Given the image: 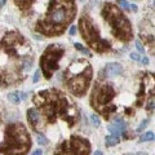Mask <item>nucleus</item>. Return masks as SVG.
I'll return each mask as SVG.
<instances>
[{
  "instance_id": "obj_1",
  "label": "nucleus",
  "mask_w": 155,
  "mask_h": 155,
  "mask_svg": "<svg viewBox=\"0 0 155 155\" xmlns=\"http://www.w3.org/2000/svg\"><path fill=\"white\" fill-rule=\"evenodd\" d=\"M32 102L44 118V124H54L61 119L72 128L79 118L75 102L57 88L40 91L32 97Z\"/></svg>"
},
{
  "instance_id": "obj_2",
  "label": "nucleus",
  "mask_w": 155,
  "mask_h": 155,
  "mask_svg": "<svg viewBox=\"0 0 155 155\" xmlns=\"http://www.w3.org/2000/svg\"><path fill=\"white\" fill-rule=\"evenodd\" d=\"M0 57H7V64L0 66V88L21 83L23 80V74L14 69L11 61L32 60L30 43L19 32L9 31L0 40Z\"/></svg>"
},
{
  "instance_id": "obj_3",
  "label": "nucleus",
  "mask_w": 155,
  "mask_h": 155,
  "mask_svg": "<svg viewBox=\"0 0 155 155\" xmlns=\"http://www.w3.org/2000/svg\"><path fill=\"white\" fill-rule=\"evenodd\" d=\"M75 16V0H51L45 14L38 19L35 30L47 38L62 35Z\"/></svg>"
},
{
  "instance_id": "obj_4",
  "label": "nucleus",
  "mask_w": 155,
  "mask_h": 155,
  "mask_svg": "<svg viewBox=\"0 0 155 155\" xmlns=\"http://www.w3.org/2000/svg\"><path fill=\"white\" fill-rule=\"evenodd\" d=\"M93 71L87 60L79 58L71 62L64 72V84L75 97H83L89 88Z\"/></svg>"
},
{
  "instance_id": "obj_5",
  "label": "nucleus",
  "mask_w": 155,
  "mask_h": 155,
  "mask_svg": "<svg viewBox=\"0 0 155 155\" xmlns=\"http://www.w3.org/2000/svg\"><path fill=\"white\" fill-rule=\"evenodd\" d=\"M31 147V138L25 125L13 123L7 125L4 140L0 142V154L22 155L27 154Z\"/></svg>"
},
{
  "instance_id": "obj_6",
  "label": "nucleus",
  "mask_w": 155,
  "mask_h": 155,
  "mask_svg": "<svg viewBox=\"0 0 155 155\" xmlns=\"http://www.w3.org/2000/svg\"><path fill=\"white\" fill-rule=\"evenodd\" d=\"M101 16L105 19V22L110 26V31L114 38L123 43L132 40L133 32L130 22L118 5H115L113 3H105L102 11H101Z\"/></svg>"
},
{
  "instance_id": "obj_7",
  "label": "nucleus",
  "mask_w": 155,
  "mask_h": 155,
  "mask_svg": "<svg viewBox=\"0 0 155 155\" xmlns=\"http://www.w3.org/2000/svg\"><path fill=\"white\" fill-rule=\"evenodd\" d=\"M115 96L116 91L111 84L97 81L91 92L89 104L92 109H94L100 115H102L106 120H110L111 116L116 113V106L113 104Z\"/></svg>"
},
{
  "instance_id": "obj_8",
  "label": "nucleus",
  "mask_w": 155,
  "mask_h": 155,
  "mask_svg": "<svg viewBox=\"0 0 155 155\" xmlns=\"http://www.w3.org/2000/svg\"><path fill=\"white\" fill-rule=\"evenodd\" d=\"M79 31L84 41L97 53H105L111 51L110 41L101 38L100 31L97 30L93 19L88 14H83L79 18Z\"/></svg>"
},
{
  "instance_id": "obj_9",
  "label": "nucleus",
  "mask_w": 155,
  "mask_h": 155,
  "mask_svg": "<svg viewBox=\"0 0 155 155\" xmlns=\"http://www.w3.org/2000/svg\"><path fill=\"white\" fill-rule=\"evenodd\" d=\"M64 54H65L64 47H61L58 44L48 45L47 49L43 52L39 64H40V70L43 74H44L47 80L52 79L54 71L58 70V62H60V60Z\"/></svg>"
},
{
  "instance_id": "obj_10",
  "label": "nucleus",
  "mask_w": 155,
  "mask_h": 155,
  "mask_svg": "<svg viewBox=\"0 0 155 155\" xmlns=\"http://www.w3.org/2000/svg\"><path fill=\"white\" fill-rule=\"evenodd\" d=\"M146 104V110L155 107V74L154 72H142L140 91L137 93L136 106L141 107Z\"/></svg>"
},
{
  "instance_id": "obj_11",
  "label": "nucleus",
  "mask_w": 155,
  "mask_h": 155,
  "mask_svg": "<svg viewBox=\"0 0 155 155\" xmlns=\"http://www.w3.org/2000/svg\"><path fill=\"white\" fill-rule=\"evenodd\" d=\"M54 154L61 155H88L91 154V143L85 138L72 136L57 146Z\"/></svg>"
},
{
  "instance_id": "obj_12",
  "label": "nucleus",
  "mask_w": 155,
  "mask_h": 155,
  "mask_svg": "<svg viewBox=\"0 0 155 155\" xmlns=\"http://www.w3.org/2000/svg\"><path fill=\"white\" fill-rule=\"evenodd\" d=\"M27 120H28V124L32 127V129L35 130H43V125L41 123V119H40V113L39 110L36 109H28L27 110Z\"/></svg>"
},
{
  "instance_id": "obj_13",
  "label": "nucleus",
  "mask_w": 155,
  "mask_h": 155,
  "mask_svg": "<svg viewBox=\"0 0 155 155\" xmlns=\"http://www.w3.org/2000/svg\"><path fill=\"white\" fill-rule=\"evenodd\" d=\"M107 129H109L113 134H116V136H118V134H120L122 132H124V129H125V123L123 122L122 119H116L113 124H110V125H109Z\"/></svg>"
},
{
  "instance_id": "obj_14",
  "label": "nucleus",
  "mask_w": 155,
  "mask_h": 155,
  "mask_svg": "<svg viewBox=\"0 0 155 155\" xmlns=\"http://www.w3.org/2000/svg\"><path fill=\"white\" fill-rule=\"evenodd\" d=\"M13 3L17 5V8L23 13H28L31 11V7L34 5L35 0H13Z\"/></svg>"
},
{
  "instance_id": "obj_15",
  "label": "nucleus",
  "mask_w": 155,
  "mask_h": 155,
  "mask_svg": "<svg viewBox=\"0 0 155 155\" xmlns=\"http://www.w3.org/2000/svg\"><path fill=\"white\" fill-rule=\"evenodd\" d=\"M122 66H120L119 64H115V62H111V64H109L107 66H106V72H107L109 76H115V75H119L122 74Z\"/></svg>"
},
{
  "instance_id": "obj_16",
  "label": "nucleus",
  "mask_w": 155,
  "mask_h": 155,
  "mask_svg": "<svg viewBox=\"0 0 155 155\" xmlns=\"http://www.w3.org/2000/svg\"><path fill=\"white\" fill-rule=\"evenodd\" d=\"M119 141L120 140L116 134H111V136L106 137V145H107V146H115V145L119 143Z\"/></svg>"
},
{
  "instance_id": "obj_17",
  "label": "nucleus",
  "mask_w": 155,
  "mask_h": 155,
  "mask_svg": "<svg viewBox=\"0 0 155 155\" xmlns=\"http://www.w3.org/2000/svg\"><path fill=\"white\" fill-rule=\"evenodd\" d=\"M8 100L11 101L12 104H19V101H21V94H19L18 92H12V93L8 94Z\"/></svg>"
},
{
  "instance_id": "obj_18",
  "label": "nucleus",
  "mask_w": 155,
  "mask_h": 155,
  "mask_svg": "<svg viewBox=\"0 0 155 155\" xmlns=\"http://www.w3.org/2000/svg\"><path fill=\"white\" fill-rule=\"evenodd\" d=\"M74 47L76 48L78 51H80L81 53H83V54L88 56V57H92V53H91V51H89V49H87V48H84V47L81 45V44H78V43H75V44H74Z\"/></svg>"
},
{
  "instance_id": "obj_19",
  "label": "nucleus",
  "mask_w": 155,
  "mask_h": 155,
  "mask_svg": "<svg viewBox=\"0 0 155 155\" xmlns=\"http://www.w3.org/2000/svg\"><path fill=\"white\" fill-rule=\"evenodd\" d=\"M151 140H154V133L147 132V133H145L140 137V142H146V141H151Z\"/></svg>"
},
{
  "instance_id": "obj_20",
  "label": "nucleus",
  "mask_w": 155,
  "mask_h": 155,
  "mask_svg": "<svg viewBox=\"0 0 155 155\" xmlns=\"http://www.w3.org/2000/svg\"><path fill=\"white\" fill-rule=\"evenodd\" d=\"M91 122H92V124H93L94 127H100L101 125V120H100V118L97 115H91Z\"/></svg>"
},
{
  "instance_id": "obj_21",
  "label": "nucleus",
  "mask_w": 155,
  "mask_h": 155,
  "mask_svg": "<svg viewBox=\"0 0 155 155\" xmlns=\"http://www.w3.org/2000/svg\"><path fill=\"white\" fill-rule=\"evenodd\" d=\"M118 4H119L120 8L125 9V11H130V9H132V8H130V5H129L127 2H125V0H118Z\"/></svg>"
},
{
  "instance_id": "obj_22",
  "label": "nucleus",
  "mask_w": 155,
  "mask_h": 155,
  "mask_svg": "<svg viewBox=\"0 0 155 155\" xmlns=\"http://www.w3.org/2000/svg\"><path fill=\"white\" fill-rule=\"evenodd\" d=\"M36 141H38L39 145H47V138L43 134H40V133L36 134Z\"/></svg>"
},
{
  "instance_id": "obj_23",
  "label": "nucleus",
  "mask_w": 155,
  "mask_h": 155,
  "mask_svg": "<svg viewBox=\"0 0 155 155\" xmlns=\"http://www.w3.org/2000/svg\"><path fill=\"white\" fill-rule=\"evenodd\" d=\"M136 48H137L138 52L141 53V54H143V53H145V49H143V47H142V43L140 41V40L136 41Z\"/></svg>"
},
{
  "instance_id": "obj_24",
  "label": "nucleus",
  "mask_w": 155,
  "mask_h": 155,
  "mask_svg": "<svg viewBox=\"0 0 155 155\" xmlns=\"http://www.w3.org/2000/svg\"><path fill=\"white\" fill-rule=\"evenodd\" d=\"M147 123H149V119H145L143 122H142L141 124L138 125V128H137V132H141V130H143V128H145V127H146V125H147Z\"/></svg>"
},
{
  "instance_id": "obj_25",
  "label": "nucleus",
  "mask_w": 155,
  "mask_h": 155,
  "mask_svg": "<svg viewBox=\"0 0 155 155\" xmlns=\"http://www.w3.org/2000/svg\"><path fill=\"white\" fill-rule=\"evenodd\" d=\"M39 80H40V70H36V72L34 74V79H32V81H34V83H38Z\"/></svg>"
},
{
  "instance_id": "obj_26",
  "label": "nucleus",
  "mask_w": 155,
  "mask_h": 155,
  "mask_svg": "<svg viewBox=\"0 0 155 155\" xmlns=\"http://www.w3.org/2000/svg\"><path fill=\"white\" fill-rule=\"evenodd\" d=\"M130 58H132L133 61H140L141 60V57H140L138 54H136V53H130Z\"/></svg>"
},
{
  "instance_id": "obj_27",
  "label": "nucleus",
  "mask_w": 155,
  "mask_h": 155,
  "mask_svg": "<svg viewBox=\"0 0 155 155\" xmlns=\"http://www.w3.org/2000/svg\"><path fill=\"white\" fill-rule=\"evenodd\" d=\"M69 32H70V35H74V34L76 32V26H71V27H70V31H69Z\"/></svg>"
},
{
  "instance_id": "obj_28",
  "label": "nucleus",
  "mask_w": 155,
  "mask_h": 155,
  "mask_svg": "<svg viewBox=\"0 0 155 155\" xmlns=\"http://www.w3.org/2000/svg\"><path fill=\"white\" fill-rule=\"evenodd\" d=\"M19 94H21V100H26L27 93H19Z\"/></svg>"
},
{
  "instance_id": "obj_29",
  "label": "nucleus",
  "mask_w": 155,
  "mask_h": 155,
  "mask_svg": "<svg viewBox=\"0 0 155 155\" xmlns=\"http://www.w3.org/2000/svg\"><path fill=\"white\" fill-rule=\"evenodd\" d=\"M32 154H34V155H36V154H38V155H40V154H41V150H35V151H34Z\"/></svg>"
},
{
  "instance_id": "obj_30",
  "label": "nucleus",
  "mask_w": 155,
  "mask_h": 155,
  "mask_svg": "<svg viewBox=\"0 0 155 155\" xmlns=\"http://www.w3.org/2000/svg\"><path fill=\"white\" fill-rule=\"evenodd\" d=\"M5 3H7V0H0V7L5 5Z\"/></svg>"
},
{
  "instance_id": "obj_31",
  "label": "nucleus",
  "mask_w": 155,
  "mask_h": 155,
  "mask_svg": "<svg viewBox=\"0 0 155 155\" xmlns=\"http://www.w3.org/2000/svg\"><path fill=\"white\" fill-rule=\"evenodd\" d=\"M130 8H132V11H133V12H136V11H137V7H136L134 4H132V5H130Z\"/></svg>"
},
{
  "instance_id": "obj_32",
  "label": "nucleus",
  "mask_w": 155,
  "mask_h": 155,
  "mask_svg": "<svg viewBox=\"0 0 155 155\" xmlns=\"http://www.w3.org/2000/svg\"><path fill=\"white\" fill-rule=\"evenodd\" d=\"M142 62H143V64H145V65H146V64H147V62H149V60H147V58H146V57H145V58H142Z\"/></svg>"
},
{
  "instance_id": "obj_33",
  "label": "nucleus",
  "mask_w": 155,
  "mask_h": 155,
  "mask_svg": "<svg viewBox=\"0 0 155 155\" xmlns=\"http://www.w3.org/2000/svg\"><path fill=\"white\" fill-rule=\"evenodd\" d=\"M154 5H155V2H154Z\"/></svg>"
}]
</instances>
